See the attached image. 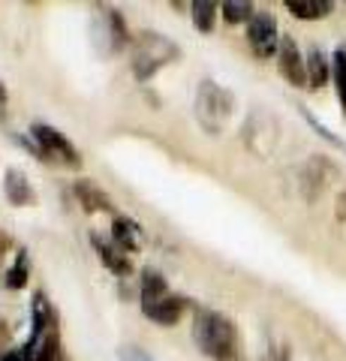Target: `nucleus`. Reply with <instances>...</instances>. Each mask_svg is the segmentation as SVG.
<instances>
[{"label":"nucleus","instance_id":"nucleus-1","mask_svg":"<svg viewBox=\"0 0 346 361\" xmlns=\"http://www.w3.org/2000/svg\"><path fill=\"white\" fill-rule=\"evenodd\" d=\"M193 337L205 355L217 361H232L235 358V325L217 310H199L193 319Z\"/></svg>","mask_w":346,"mask_h":361},{"label":"nucleus","instance_id":"nucleus-2","mask_svg":"<svg viewBox=\"0 0 346 361\" xmlns=\"http://www.w3.org/2000/svg\"><path fill=\"white\" fill-rule=\"evenodd\" d=\"M169 58H178V49L169 39L160 33H142L136 42V54H132V73L139 78H151L163 63H169Z\"/></svg>","mask_w":346,"mask_h":361},{"label":"nucleus","instance_id":"nucleus-3","mask_svg":"<svg viewBox=\"0 0 346 361\" xmlns=\"http://www.w3.org/2000/svg\"><path fill=\"white\" fill-rule=\"evenodd\" d=\"M247 39L253 45V51L259 54V58H271V54L280 49V33H277V21L271 13H253L250 25H247Z\"/></svg>","mask_w":346,"mask_h":361},{"label":"nucleus","instance_id":"nucleus-4","mask_svg":"<svg viewBox=\"0 0 346 361\" xmlns=\"http://www.w3.org/2000/svg\"><path fill=\"white\" fill-rule=\"evenodd\" d=\"M30 135L37 139L39 151L46 154V157H58V160L70 163V166H79V151H75L73 145L66 142L54 127H49V123H33V127H30Z\"/></svg>","mask_w":346,"mask_h":361},{"label":"nucleus","instance_id":"nucleus-5","mask_svg":"<svg viewBox=\"0 0 346 361\" xmlns=\"http://www.w3.org/2000/svg\"><path fill=\"white\" fill-rule=\"evenodd\" d=\"M277 66H280V75L286 78L289 85H295V87H307V61L301 58V51H298V45L292 37H280V49H277Z\"/></svg>","mask_w":346,"mask_h":361},{"label":"nucleus","instance_id":"nucleus-6","mask_svg":"<svg viewBox=\"0 0 346 361\" xmlns=\"http://www.w3.org/2000/svg\"><path fill=\"white\" fill-rule=\"evenodd\" d=\"M142 310H144V316L148 319H154V322H160V325H172V322H178L181 319V310H184V301L178 298V295H160V298H144L142 301Z\"/></svg>","mask_w":346,"mask_h":361},{"label":"nucleus","instance_id":"nucleus-7","mask_svg":"<svg viewBox=\"0 0 346 361\" xmlns=\"http://www.w3.org/2000/svg\"><path fill=\"white\" fill-rule=\"evenodd\" d=\"M6 199L13 205H30L33 202V190H30V180L21 169H9L6 172Z\"/></svg>","mask_w":346,"mask_h":361},{"label":"nucleus","instance_id":"nucleus-8","mask_svg":"<svg viewBox=\"0 0 346 361\" xmlns=\"http://www.w3.org/2000/svg\"><path fill=\"white\" fill-rule=\"evenodd\" d=\"M286 9L295 18H322L331 13L328 0H286Z\"/></svg>","mask_w":346,"mask_h":361},{"label":"nucleus","instance_id":"nucleus-9","mask_svg":"<svg viewBox=\"0 0 346 361\" xmlns=\"http://www.w3.org/2000/svg\"><path fill=\"white\" fill-rule=\"evenodd\" d=\"M307 82H310V87H322L328 82V61L319 49L307 51Z\"/></svg>","mask_w":346,"mask_h":361},{"label":"nucleus","instance_id":"nucleus-10","mask_svg":"<svg viewBox=\"0 0 346 361\" xmlns=\"http://www.w3.org/2000/svg\"><path fill=\"white\" fill-rule=\"evenodd\" d=\"M331 73H334V87H338L343 115H346V49H338L331 58Z\"/></svg>","mask_w":346,"mask_h":361},{"label":"nucleus","instance_id":"nucleus-11","mask_svg":"<svg viewBox=\"0 0 346 361\" xmlns=\"http://www.w3.org/2000/svg\"><path fill=\"white\" fill-rule=\"evenodd\" d=\"M190 9H193V25L202 30V33H211V27H214L217 6L208 4V0H196V4H190Z\"/></svg>","mask_w":346,"mask_h":361},{"label":"nucleus","instance_id":"nucleus-12","mask_svg":"<svg viewBox=\"0 0 346 361\" xmlns=\"http://www.w3.org/2000/svg\"><path fill=\"white\" fill-rule=\"evenodd\" d=\"M160 295H166V280L157 274V271H144L142 274V301L160 298Z\"/></svg>","mask_w":346,"mask_h":361},{"label":"nucleus","instance_id":"nucleus-13","mask_svg":"<svg viewBox=\"0 0 346 361\" xmlns=\"http://www.w3.org/2000/svg\"><path fill=\"white\" fill-rule=\"evenodd\" d=\"M223 18L229 21V25H238V21H247L253 18V6L244 4V0H229V4H223Z\"/></svg>","mask_w":346,"mask_h":361},{"label":"nucleus","instance_id":"nucleus-14","mask_svg":"<svg viewBox=\"0 0 346 361\" xmlns=\"http://www.w3.org/2000/svg\"><path fill=\"white\" fill-rule=\"evenodd\" d=\"M115 241L121 244V247H127V250H132V247H136V238H139V229L136 226H132L130 220H118L115 223Z\"/></svg>","mask_w":346,"mask_h":361},{"label":"nucleus","instance_id":"nucleus-15","mask_svg":"<svg viewBox=\"0 0 346 361\" xmlns=\"http://www.w3.org/2000/svg\"><path fill=\"white\" fill-rule=\"evenodd\" d=\"M75 193H79V199L85 202V208H94L91 202H99V208H109V199L99 193V190H94V187H87V184H79L75 187Z\"/></svg>","mask_w":346,"mask_h":361},{"label":"nucleus","instance_id":"nucleus-16","mask_svg":"<svg viewBox=\"0 0 346 361\" xmlns=\"http://www.w3.org/2000/svg\"><path fill=\"white\" fill-rule=\"evenodd\" d=\"M121 361H154L144 349H136V346H124L121 349Z\"/></svg>","mask_w":346,"mask_h":361},{"label":"nucleus","instance_id":"nucleus-17","mask_svg":"<svg viewBox=\"0 0 346 361\" xmlns=\"http://www.w3.org/2000/svg\"><path fill=\"white\" fill-rule=\"evenodd\" d=\"M25 274H27V271H25V262H21V265H16L13 271H9V280H6V286H9V289H16V286H25Z\"/></svg>","mask_w":346,"mask_h":361},{"label":"nucleus","instance_id":"nucleus-18","mask_svg":"<svg viewBox=\"0 0 346 361\" xmlns=\"http://www.w3.org/2000/svg\"><path fill=\"white\" fill-rule=\"evenodd\" d=\"M334 214H338V220H343V223H346V190L338 196V208H334Z\"/></svg>","mask_w":346,"mask_h":361},{"label":"nucleus","instance_id":"nucleus-19","mask_svg":"<svg viewBox=\"0 0 346 361\" xmlns=\"http://www.w3.org/2000/svg\"><path fill=\"white\" fill-rule=\"evenodd\" d=\"M0 361H27L25 355H21V353H6L4 358H0Z\"/></svg>","mask_w":346,"mask_h":361},{"label":"nucleus","instance_id":"nucleus-20","mask_svg":"<svg viewBox=\"0 0 346 361\" xmlns=\"http://www.w3.org/2000/svg\"><path fill=\"white\" fill-rule=\"evenodd\" d=\"M4 103H6V87L0 85V106H4Z\"/></svg>","mask_w":346,"mask_h":361}]
</instances>
